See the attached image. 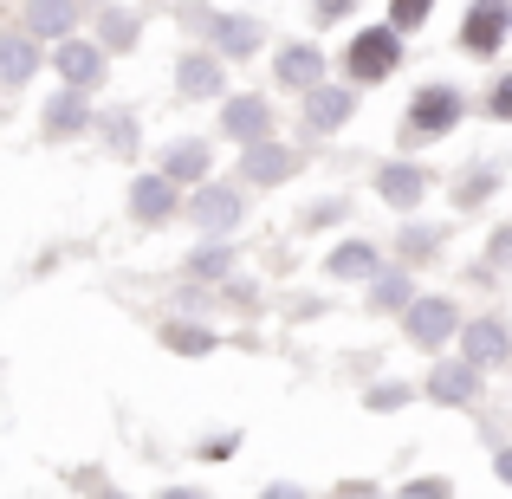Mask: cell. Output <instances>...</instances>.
<instances>
[{"label":"cell","mask_w":512,"mask_h":499,"mask_svg":"<svg viewBox=\"0 0 512 499\" xmlns=\"http://www.w3.org/2000/svg\"><path fill=\"white\" fill-rule=\"evenodd\" d=\"M273 499H292V493H286V487H279V493H273Z\"/></svg>","instance_id":"obj_30"},{"label":"cell","mask_w":512,"mask_h":499,"mask_svg":"<svg viewBox=\"0 0 512 499\" xmlns=\"http://www.w3.org/2000/svg\"><path fill=\"white\" fill-rule=\"evenodd\" d=\"M428 389H435V402H474V389H480V370H474V363H441V370H435V383H428Z\"/></svg>","instance_id":"obj_15"},{"label":"cell","mask_w":512,"mask_h":499,"mask_svg":"<svg viewBox=\"0 0 512 499\" xmlns=\"http://www.w3.org/2000/svg\"><path fill=\"white\" fill-rule=\"evenodd\" d=\"M163 499H201V493H163Z\"/></svg>","instance_id":"obj_29"},{"label":"cell","mask_w":512,"mask_h":499,"mask_svg":"<svg viewBox=\"0 0 512 499\" xmlns=\"http://www.w3.org/2000/svg\"><path fill=\"white\" fill-rule=\"evenodd\" d=\"M467 363H474V370H487V363H506V331L493 325V318L467 325Z\"/></svg>","instance_id":"obj_16"},{"label":"cell","mask_w":512,"mask_h":499,"mask_svg":"<svg viewBox=\"0 0 512 499\" xmlns=\"http://www.w3.org/2000/svg\"><path fill=\"white\" fill-rule=\"evenodd\" d=\"M402 499H448V480H415V487H402Z\"/></svg>","instance_id":"obj_27"},{"label":"cell","mask_w":512,"mask_h":499,"mask_svg":"<svg viewBox=\"0 0 512 499\" xmlns=\"http://www.w3.org/2000/svg\"><path fill=\"white\" fill-rule=\"evenodd\" d=\"M98 33H104V46H111V52L137 46V20H130V13H98Z\"/></svg>","instance_id":"obj_22"},{"label":"cell","mask_w":512,"mask_h":499,"mask_svg":"<svg viewBox=\"0 0 512 499\" xmlns=\"http://www.w3.org/2000/svg\"><path fill=\"white\" fill-rule=\"evenodd\" d=\"M234 221H240V195L234 188H201L195 195V227L201 234H227Z\"/></svg>","instance_id":"obj_8"},{"label":"cell","mask_w":512,"mask_h":499,"mask_svg":"<svg viewBox=\"0 0 512 499\" xmlns=\"http://www.w3.org/2000/svg\"><path fill=\"white\" fill-rule=\"evenodd\" d=\"M344 117H350V91H331V85L305 91V130H338Z\"/></svg>","instance_id":"obj_9"},{"label":"cell","mask_w":512,"mask_h":499,"mask_svg":"<svg viewBox=\"0 0 512 499\" xmlns=\"http://www.w3.org/2000/svg\"><path fill=\"white\" fill-rule=\"evenodd\" d=\"M98 499H124V493H98Z\"/></svg>","instance_id":"obj_31"},{"label":"cell","mask_w":512,"mask_h":499,"mask_svg":"<svg viewBox=\"0 0 512 499\" xmlns=\"http://www.w3.org/2000/svg\"><path fill=\"white\" fill-rule=\"evenodd\" d=\"M402 325H409V344L435 350L441 337H454V325H461V312H454L448 299H415V305H409V318H402Z\"/></svg>","instance_id":"obj_4"},{"label":"cell","mask_w":512,"mask_h":499,"mask_svg":"<svg viewBox=\"0 0 512 499\" xmlns=\"http://www.w3.org/2000/svg\"><path fill=\"white\" fill-rule=\"evenodd\" d=\"M163 344L195 357V350H214V337H208V331H195V325H169V331H163Z\"/></svg>","instance_id":"obj_23"},{"label":"cell","mask_w":512,"mask_h":499,"mask_svg":"<svg viewBox=\"0 0 512 499\" xmlns=\"http://www.w3.org/2000/svg\"><path fill=\"white\" fill-rule=\"evenodd\" d=\"M318 78H325V59H318V46H286V52H279V85L312 91Z\"/></svg>","instance_id":"obj_11"},{"label":"cell","mask_w":512,"mask_h":499,"mask_svg":"<svg viewBox=\"0 0 512 499\" xmlns=\"http://www.w3.org/2000/svg\"><path fill=\"white\" fill-rule=\"evenodd\" d=\"M111 143H117V150H130V143H137V137H130V117H111Z\"/></svg>","instance_id":"obj_28"},{"label":"cell","mask_w":512,"mask_h":499,"mask_svg":"<svg viewBox=\"0 0 512 499\" xmlns=\"http://www.w3.org/2000/svg\"><path fill=\"white\" fill-rule=\"evenodd\" d=\"M396 59H402V39L389 33V26H363V33L350 39V52H344V65H350L357 85H383V78L396 72Z\"/></svg>","instance_id":"obj_2"},{"label":"cell","mask_w":512,"mask_h":499,"mask_svg":"<svg viewBox=\"0 0 512 499\" xmlns=\"http://www.w3.org/2000/svg\"><path fill=\"white\" fill-rule=\"evenodd\" d=\"M201 175H208V150H201V143H175L163 182H201Z\"/></svg>","instance_id":"obj_20"},{"label":"cell","mask_w":512,"mask_h":499,"mask_svg":"<svg viewBox=\"0 0 512 499\" xmlns=\"http://www.w3.org/2000/svg\"><path fill=\"white\" fill-rule=\"evenodd\" d=\"M175 78H182V98H221V65L201 59V52H188V59L175 65Z\"/></svg>","instance_id":"obj_13"},{"label":"cell","mask_w":512,"mask_h":499,"mask_svg":"<svg viewBox=\"0 0 512 499\" xmlns=\"http://www.w3.org/2000/svg\"><path fill=\"white\" fill-rule=\"evenodd\" d=\"M299 169V156L279 150V143H247V163H240V182H286Z\"/></svg>","instance_id":"obj_7"},{"label":"cell","mask_w":512,"mask_h":499,"mask_svg":"<svg viewBox=\"0 0 512 499\" xmlns=\"http://www.w3.org/2000/svg\"><path fill=\"white\" fill-rule=\"evenodd\" d=\"M65 26H72V0H33V7H26V33L65 39Z\"/></svg>","instance_id":"obj_19"},{"label":"cell","mask_w":512,"mask_h":499,"mask_svg":"<svg viewBox=\"0 0 512 499\" xmlns=\"http://www.w3.org/2000/svg\"><path fill=\"white\" fill-rule=\"evenodd\" d=\"M506 26H512L506 0H480V7L467 13V26H461V46L474 52V59H493V52H500V39H506Z\"/></svg>","instance_id":"obj_3"},{"label":"cell","mask_w":512,"mask_h":499,"mask_svg":"<svg viewBox=\"0 0 512 499\" xmlns=\"http://www.w3.org/2000/svg\"><path fill=\"white\" fill-rule=\"evenodd\" d=\"M428 7H435V0H389V33H396V26H422Z\"/></svg>","instance_id":"obj_24"},{"label":"cell","mask_w":512,"mask_h":499,"mask_svg":"<svg viewBox=\"0 0 512 499\" xmlns=\"http://www.w3.org/2000/svg\"><path fill=\"white\" fill-rule=\"evenodd\" d=\"M422 182H428V175L415 169V163H389L383 175H376L383 201H396V208H415V201H422Z\"/></svg>","instance_id":"obj_12"},{"label":"cell","mask_w":512,"mask_h":499,"mask_svg":"<svg viewBox=\"0 0 512 499\" xmlns=\"http://www.w3.org/2000/svg\"><path fill=\"white\" fill-rule=\"evenodd\" d=\"M487 195H493V175H474L467 188H454V201H461V208H474V201H487Z\"/></svg>","instance_id":"obj_25"},{"label":"cell","mask_w":512,"mask_h":499,"mask_svg":"<svg viewBox=\"0 0 512 499\" xmlns=\"http://www.w3.org/2000/svg\"><path fill=\"white\" fill-rule=\"evenodd\" d=\"M169 208H175V188L163 182V175H150V182L130 188V214H137V221H163Z\"/></svg>","instance_id":"obj_17"},{"label":"cell","mask_w":512,"mask_h":499,"mask_svg":"<svg viewBox=\"0 0 512 499\" xmlns=\"http://www.w3.org/2000/svg\"><path fill=\"white\" fill-rule=\"evenodd\" d=\"M409 299V279H376V305H402Z\"/></svg>","instance_id":"obj_26"},{"label":"cell","mask_w":512,"mask_h":499,"mask_svg":"<svg viewBox=\"0 0 512 499\" xmlns=\"http://www.w3.org/2000/svg\"><path fill=\"white\" fill-rule=\"evenodd\" d=\"M33 65H39L33 39H20V33L0 39V85H20V78H33Z\"/></svg>","instance_id":"obj_18"},{"label":"cell","mask_w":512,"mask_h":499,"mask_svg":"<svg viewBox=\"0 0 512 499\" xmlns=\"http://www.w3.org/2000/svg\"><path fill=\"white\" fill-rule=\"evenodd\" d=\"M221 130H227V137H240V143H266V130H273V111H266V98H227Z\"/></svg>","instance_id":"obj_6"},{"label":"cell","mask_w":512,"mask_h":499,"mask_svg":"<svg viewBox=\"0 0 512 499\" xmlns=\"http://www.w3.org/2000/svg\"><path fill=\"white\" fill-rule=\"evenodd\" d=\"M59 78L78 91V98H85V91L104 78V52L85 46V39H65V46H59Z\"/></svg>","instance_id":"obj_5"},{"label":"cell","mask_w":512,"mask_h":499,"mask_svg":"<svg viewBox=\"0 0 512 499\" xmlns=\"http://www.w3.org/2000/svg\"><path fill=\"white\" fill-rule=\"evenodd\" d=\"M214 33V46L221 52H234V59H253V46H260V26L253 20H240V13H221V20H201Z\"/></svg>","instance_id":"obj_10"},{"label":"cell","mask_w":512,"mask_h":499,"mask_svg":"<svg viewBox=\"0 0 512 499\" xmlns=\"http://www.w3.org/2000/svg\"><path fill=\"white\" fill-rule=\"evenodd\" d=\"M461 111H467V98L454 85H428L422 98L402 111V143H435V137H448V130L461 124Z\"/></svg>","instance_id":"obj_1"},{"label":"cell","mask_w":512,"mask_h":499,"mask_svg":"<svg viewBox=\"0 0 512 499\" xmlns=\"http://www.w3.org/2000/svg\"><path fill=\"white\" fill-rule=\"evenodd\" d=\"M39 124H46V137H72V130H85V98H78V91H59V98H46Z\"/></svg>","instance_id":"obj_14"},{"label":"cell","mask_w":512,"mask_h":499,"mask_svg":"<svg viewBox=\"0 0 512 499\" xmlns=\"http://www.w3.org/2000/svg\"><path fill=\"white\" fill-rule=\"evenodd\" d=\"M331 273H338V279H370L376 273V253L363 247V240H350V247L331 253Z\"/></svg>","instance_id":"obj_21"}]
</instances>
